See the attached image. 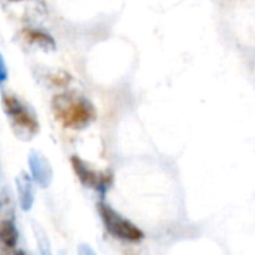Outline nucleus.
<instances>
[{
	"label": "nucleus",
	"instance_id": "7ed1b4c3",
	"mask_svg": "<svg viewBox=\"0 0 255 255\" xmlns=\"http://www.w3.org/2000/svg\"><path fill=\"white\" fill-rule=\"evenodd\" d=\"M97 212L102 220V224L105 226L106 232L123 241V242H130V244H137L143 241L145 233L130 220L118 214L111 205H108L105 200L97 202Z\"/></svg>",
	"mask_w": 255,
	"mask_h": 255
},
{
	"label": "nucleus",
	"instance_id": "39448f33",
	"mask_svg": "<svg viewBox=\"0 0 255 255\" xmlns=\"http://www.w3.org/2000/svg\"><path fill=\"white\" fill-rule=\"evenodd\" d=\"M28 167L30 176L33 178L34 184L40 188H48L52 182V166L49 160L39 151H31L28 155Z\"/></svg>",
	"mask_w": 255,
	"mask_h": 255
},
{
	"label": "nucleus",
	"instance_id": "9d476101",
	"mask_svg": "<svg viewBox=\"0 0 255 255\" xmlns=\"http://www.w3.org/2000/svg\"><path fill=\"white\" fill-rule=\"evenodd\" d=\"M52 84L54 85H57V87H66L69 82H70V75H67L66 72H60V73H57V75H54L52 78Z\"/></svg>",
	"mask_w": 255,
	"mask_h": 255
},
{
	"label": "nucleus",
	"instance_id": "ddd939ff",
	"mask_svg": "<svg viewBox=\"0 0 255 255\" xmlns=\"http://www.w3.org/2000/svg\"><path fill=\"white\" fill-rule=\"evenodd\" d=\"M13 255H27V254H25V251H24V250H15V251H13Z\"/></svg>",
	"mask_w": 255,
	"mask_h": 255
},
{
	"label": "nucleus",
	"instance_id": "423d86ee",
	"mask_svg": "<svg viewBox=\"0 0 255 255\" xmlns=\"http://www.w3.org/2000/svg\"><path fill=\"white\" fill-rule=\"evenodd\" d=\"M34 181L28 173H21L16 178V193H18V202L19 206L24 212L31 211L33 205H34Z\"/></svg>",
	"mask_w": 255,
	"mask_h": 255
},
{
	"label": "nucleus",
	"instance_id": "1a4fd4ad",
	"mask_svg": "<svg viewBox=\"0 0 255 255\" xmlns=\"http://www.w3.org/2000/svg\"><path fill=\"white\" fill-rule=\"evenodd\" d=\"M36 238H37L39 254L40 255H52V250H51L49 241H48V238L43 235V232L37 230V233H36Z\"/></svg>",
	"mask_w": 255,
	"mask_h": 255
},
{
	"label": "nucleus",
	"instance_id": "f03ea898",
	"mask_svg": "<svg viewBox=\"0 0 255 255\" xmlns=\"http://www.w3.org/2000/svg\"><path fill=\"white\" fill-rule=\"evenodd\" d=\"M1 103L6 115L10 120L13 134L19 140H31L40 130L36 114L15 94L3 93Z\"/></svg>",
	"mask_w": 255,
	"mask_h": 255
},
{
	"label": "nucleus",
	"instance_id": "f257e3e1",
	"mask_svg": "<svg viewBox=\"0 0 255 255\" xmlns=\"http://www.w3.org/2000/svg\"><path fill=\"white\" fill-rule=\"evenodd\" d=\"M55 120L69 130H84L97 117L90 99L76 91L58 93L51 100Z\"/></svg>",
	"mask_w": 255,
	"mask_h": 255
},
{
	"label": "nucleus",
	"instance_id": "f8f14e48",
	"mask_svg": "<svg viewBox=\"0 0 255 255\" xmlns=\"http://www.w3.org/2000/svg\"><path fill=\"white\" fill-rule=\"evenodd\" d=\"M78 255H96V253H94V250H93L90 245L81 244V245L78 247Z\"/></svg>",
	"mask_w": 255,
	"mask_h": 255
},
{
	"label": "nucleus",
	"instance_id": "20e7f679",
	"mask_svg": "<svg viewBox=\"0 0 255 255\" xmlns=\"http://www.w3.org/2000/svg\"><path fill=\"white\" fill-rule=\"evenodd\" d=\"M70 166L76 175V178L79 179V182L91 190H96L99 193L100 200L105 199V196L108 194L109 188L114 184V175L111 170H103V172H97L93 167H90L82 158H79L78 155H72L70 157Z\"/></svg>",
	"mask_w": 255,
	"mask_h": 255
},
{
	"label": "nucleus",
	"instance_id": "0eeeda50",
	"mask_svg": "<svg viewBox=\"0 0 255 255\" xmlns=\"http://www.w3.org/2000/svg\"><path fill=\"white\" fill-rule=\"evenodd\" d=\"M22 39L30 43V45H36L45 51H54L57 43L54 40V37L42 30H34V28H25L22 30Z\"/></svg>",
	"mask_w": 255,
	"mask_h": 255
},
{
	"label": "nucleus",
	"instance_id": "4468645a",
	"mask_svg": "<svg viewBox=\"0 0 255 255\" xmlns=\"http://www.w3.org/2000/svg\"><path fill=\"white\" fill-rule=\"evenodd\" d=\"M9 1H13V3H16V1H24V0H9Z\"/></svg>",
	"mask_w": 255,
	"mask_h": 255
},
{
	"label": "nucleus",
	"instance_id": "9b49d317",
	"mask_svg": "<svg viewBox=\"0 0 255 255\" xmlns=\"http://www.w3.org/2000/svg\"><path fill=\"white\" fill-rule=\"evenodd\" d=\"M7 81V66L4 61V57L0 54V85H3Z\"/></svg>",
	"mask_w": 255,
	"mask_h": 255
},
{
	"label": "nucleus",
	"instance_id": "6e6552de",
	"mask_svg": "<svg viewBox=\"0 0 255 255\" xmlns=\"http://www.w3.org/2000/svg\"><path fill=\"white\" fill-rule=\"evenodd\" d=\"M19 233L13 220H3L0 223V245L7 251H15L18 245Z\"/></svg>",
	"mask_w": 255,
	"mask_h": 255
}]
</instances>
